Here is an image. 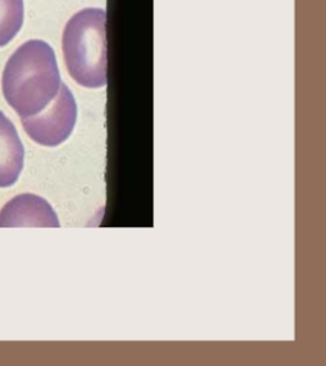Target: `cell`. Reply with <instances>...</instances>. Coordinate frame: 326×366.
Masks as SVG:
<instances>
[{
  "mask_svg": "<svg viewBox=\"0 0 326 366\" xmlns=\"http://www.w3.org/2000/svg\"><path fill=\"white\" fill-rule=\"evenodd\" d=\"M106 14L103 9H85L66 23L63 53L70 76L86 88L106 85Z\"/></svg>",
  "mask_w": 326,
  "mask_h": 366,
  "instance_id": "cell-2",
  "label": "cell"
},
{
  "mask_svg": "<svg viewBox=\"0 0 326 366\" xmlns=\"http://www.w3.org/2000/svg\"><path fill=\"white\" fill-rule=\"evenodd\" d=\"M23 23V0H0V48L20 32Z\"/></svg>",
  "mask_w": 326,
  "mask_h": 366,
  "instance_id": "cell-6",
  "label": "cell"
},
{
  "mask_svg": "<svg viewBox=\"0 0 326 366\" xmlns=\"http://www.w3.org/2000/svg\"><path fill=\"white\" fill-rule=\"evenodd\" d=\"M0 227H60L51 205L36 194L16 195L0 210Z\"/></svg>",
  "mask_w": 326,
  "mask_h": 366,
  "instance_id": "cell-4",
  "label": "cell"
},
{
  "mask_svg": "<svg viewBox=\"0 0 326 366\" xmlns=\"http://www.w3.org/2000/svg\"><path fill=\"white\" fill-rule=\"evenodd\" d=\"M60 86L53 48L39 39L20 45L3 71V95L21 119L43 111L59 93Z\"/></svg>",
  "mask_w": 326,
  "mask_h": 366,
  "instance_id": "cell-1",
  "label": "cell"
},
{
  "mask_svg": "<svg viewBox=\"0 0 326 366\" xmlns=\"http://www.w3.org/2000/svg\"><path fill=\"white\" fill-rule=\"evenodd\" d=\"M24 149L15 125L0 111V188L17 182L23 168Z\"/></svg>",
  "mask_w": 326,
  "mask_h": 366,
  "instance_id": "cell-5",
  "label": "cell"
},
{
  "mask_svg": "<svg viewBox=\"0 0 326 366\" xmlns=\"http://www.w3.org/2000/svg\"><path fill=\"white\" fill-rule=\"evenodd\" d=\"M77 121V104L65 83L43 111L21 119L22 127L33 142L43 147H58L71 136Z\"/></svg>",
  "mask_w": 326,
  "mask_h": 366,
  "instance_id": "cell-3",
  "label": "cell"
}]
</instances>
